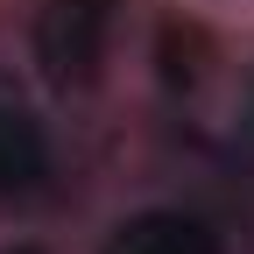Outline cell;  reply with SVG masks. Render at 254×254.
Returning <instances> with one entry per match:
<instances>
[{
  "instance_id": "cell-1",
  "label": "cell",
  "mask_w": 254,
  "mask_h": 254,
  "mask_svg": "<svg viewBox=\"0 0 254 254\" xmlns=\"http://www.w3.org/2000/svg\"><path fill=\"white\" fill-rule=\"evenodd\" d=\"M113 7L120 0H43V21H36V57L57 85H85L106 57L113 36Z\"/></svg>"
},
{
  "instance_id": "cell-2",
  "label": "cell",
  "mask_w": 254,
  "mask_h": 254,
  "mask_svg": "<svg viewBox=\"0 0 254 254\" xmlns=\"http://www.w3.org/2000/svg\"><path fill=\"white\" fill-rule=\"evenodd\" d=\"M106 254H219V233L190 212H141L113 226Z\"/></svg>"
},
{
  "instance_id": "cell-3",
  "label": "cell",
  "mask_w": 254,
  "mask_h": 254,
  "mask_svg": "<svg viewBox=\"0 0 254 254\" xmlns=\"http://www.w3.org/2000/svg\"><path fill=\"white\" fill-rule=\"evenodd\" d=\"M50 170V148H43V127L14 113V106H0V198H21V190H36Z\"/></svg>"
},
{
  "instance_id": "cell-4",
  "label": "cell",
  "mask_w": 254,
  "mask_h": 254,
  "mask_svg": "<svg viewBox=\"0 0 254 254\" xmlns=\"http://www.w3.org/2000/svg\"><path fill=\"white\" fill-rule=\"evenodd\" d=\"M21 254H28V247H21Z\"/></svg>"
}]
</instances>
